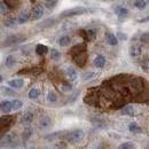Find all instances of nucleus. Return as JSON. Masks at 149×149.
<instances>
[{
  "label": "nucleus",
  "instance_id": "f257e3e1",
  "mask_svg": "<svg viewBox=\"0 0 149 149\" xmlns=\"http://www.w3.org/2000/svg\"><path fill=\"white\" fill-rule=\"evenodd\" d=\"M72 57H74V61L78 67H80V68L84 67L86 64V61H87V53H86L85 47L83 46V48L81 49L79 48V51H77V52L72 49Z\"/></svg>",
  "mask_w": 149,
  "mask_h": 149
},
{
  "label": "nucleus",
  "instance_id": "f03ea898",
  "mask_svg": "<svg viewBox=\"0 0 149 149\" xmlns=\"http://www.w3.org/2000/svg\"><path fill=\"white\" fill-rule=\"evenodd\" d=\"M129 88H130L131 93L134 95H139L143 91V81L141 78H132L129 81Z\"/></svg>",
  "mask_w": 149,
  "mask_h": 149
},
{
  "label": "nucleus",
  "instance_id": "7ed1b4c3",
  "mask_svg": "<svg viewBox=\"0 0 149 149\" xmlns=\"http://www.w3.org/2000/svg\"><path fill=\"white\" fill-rule=\"evenodd\" d=\"M86 13H88V9L85 7H74V8L63 10L60 14V16L61 17H71V16H77V15H83Z\"/></svg>",
  "mask_w": 149,
  "mask_h": 149
},
{
  "label": "nucleus",
  "instance_id": "20e7f679",
  "mask_svg": "<svg viewBox=\"0 0 149 149\" xmlns=\"http://www.w3.org/2000/svg\"><path fill=\"white\" fill-rule=\"evenodd\" d=\"M84 138H85V132L83 130H74L67 135L68 141L71 143H79L83 141Z\"/></svg>",
  "mask_w": 149,
  "mask_h": 149
},
{
  "label": "nucleus",
  "instance_id": "39448f33",
  "mask_svg": "<svg viewBox=\"0 0 149 149\" xmlns=\"http://www.w3.org/2000/svg\"><path fill=\"white\" fill-rule=\"evenodd\" d=\"M1 146L2 147H5V145H6V147H9V148H14V147H16L17 146V139L15 138V135L14 134H3V135H1Z\"/></svg>",
  "mask_w": 149,
  "mask_h": 149
},
{
  "label": "nucleus",
  "instance_id": "423d86ee",
  "mask_svg": "<svg viewBox=\"0 0 149 149\" xmlns=\"http://www.w3.org/2000/svg\"><path fill=\"white\" fill-rule=\"evenodd\" d=\"M26 40V37L24 36H21V35H13L10 37L6 38L2 46L5 47H8V46H12V45H16V44H19V42H24Z\"/></svg>",
  "mask_w": 149,
  "mask_h": 149
},
{
  "label": "nucleus",
  "instance_id": "0eeeda50",
  "mask_svg": "<svg viewBox=\"0 0 149 149\" xmlns=\"http://www.w3.org/2000/svg\"><path fill=\"white\" fill-rule=\"evenodd\" d=\"M99 101H100V97H99L96 91H90L86 94V96L84 97V102L86 104H90V106H97Z\"/></svg>",
  "mask_w": 149,
  "mask_h": 149
},
{
  "label": "nucleus",
  "instance_id": "6e6552de",
  "mask_svg": "<svg viewBox=\"0 0 149 149\" xmlns=\"http://www.w3.org/2000/svg\"><path fill=\"white\" fill-rule=\"evenodd\" d=\"M44 15V7L41 5H37L36 7L32 8V12H31V19L32 21H37L40 19Z\"/></svg>",
  "mask_w": 149,
  "mask_h": 149
},
{
  "label": "nucleus",
  "instance_id": "1a4fd4ad",
  "mask_svg": "<svg viewBox=\"0 0 149 149\" xmlns=\"http://www.w3.org/2000/svg\"><path fill=\"white\" fill-rule=\"evenodd\" d=\"M141 53H142V46L140 44L134 42L130 46V55L132 57H138L141 55Z\"/></svg>",
  "mask_w": 149,
  "mask_h": 149
},
{
  "label": "nucleus",
  "instance_id": "9d476101",
  "mask_svg": "<svg viewBox=\"0 0 149 149\" xmlns=\"http://www.w3.org/2000/svg\"><path fill=\"white\" fill-rule=\"evenodd\" d=\"M39 125H40V129L45 130V129H48L51 125H52V119L49 116L47 115H44L40 119H39Z\"/></svg>",
  "mask_w": 149,
  "mask_h": 149
},
{
  "label": "nucleus",
  "instance_id": "9b49d317",
  "mask_svg": "<svg viewBox=\"0 0 149 149\" xmlns=\"http://www.w3.org/2000/svg\"><path fill=\"white\" fill-rule=\"evenodd\" d=\"M32 119H33V113L31 111H25L21 116L19 123L21 124H29V123L32 122Z\"/></svg>",
  "mask_w": 149,
  "mask_h": 149
},
{
  "label": "nucleus",
  "instance_id": "f8f14e48",
  "mask_svg": "<svg viewBox=\"0 0 149 149\" xmlns=\"http://www.w3.org/2000/svg\"><path fill=\"white\" fill-rule=\"evenodd\" d=\"M13 122H14V117L13 116H1V118H0L1 129H3L5 126H10Z\"/></svg>",
  "mask_w": 149,
  "mask_h": 149
},
{
  "label": "nucleus",
  "instance_id": "ddd939ff",
  "mask_svg": "<svg viewBox=\"0 0 149 149\" xmlns=\"http://www.w3.org/2000/svg\"><path fill=\"white\" fill-rule=\"evenodd\" d=\"M116 14H117V17H118V19H119L120 22H124L125 19L129 17V9H126V8H124V7H120L119 10H118Z\"/></svg>",
  "mask_w": 149,
  "mask_h": 149
},
{
  "label": "nucleus",
  "instance_id": "4468645a",
  "mask_svg": "<svg viewBox=\"0 0 149 149\" xmlns=\"http://www.w3.org/2000/svg\"><path fill=\"white\" fill-rule=\"evenodd\" d=\"M0 109L3 113H9L13 110V106H12V101H2L0 104Z\"/></svg>",
  "mask_w": 149,
  "mask_h": 149
},
{
  "label": "nucleus",
  "instance_id": "2eb2a0df",
  "mask_svg": "<svg viewBox=\"0 0 149 149\" xmlns=\"http://www.w3.org/2000/svg\"><path fill=\"white\" fill-rule=\"evenodd\" d=\"M106 39H107V42L109 44V45H111V46H116L117 44H118V38L117 36H115L113 33L111 32H107L106 33Z\"/></svg>",
  "mask_w": 149,
  "mask_h": 149
},
{
  "label": "nucleus",
  "instance_id": "dca6fc26",
  "mask_svg": "<svg viewBox=\"0 0 149 149\" xmlns=\"http://www.w3.org/2000/svg\"><path fill=\"white\" fill-rule=\"evenodd\" d=\"M65 76H67V78L70 81H76L77 78H78V74H77V72H76V70H74V68H68L65 70Z\"/></svg>",
  "mask_w": 149,
  "mask_h": 149
},
{
  "label": "nucleus",
  "instance_id": "f3484780",
  "mask_svg": "<svg viewBox=\"0 0 149 149\" xmlns=\"http://www.w3.org/2000/svg\"><path fill=\"white\" fill-rule=\"evenodd\" d=\"M94 65H95L96 68H99V69L103 68V67L106 65V58H104V56H102V55L96 56V57L94 58Z\"/></svg>",
  "mask_w": 149,
  "mask_h": 149
},
{
  "label": "nucleus",
  "instance_id": "a211bd4d",
  "mask_svg": "<svg viewBox=\"0 0 149 149\" xmlns=\"http://www.w3.org/2000/svg\"><path fill=\"white\" fill-rule=\"evenodd\" d=\"M83 36H84L86 41H92V40H94L95 37H96V33H95V30L88 29V30L85 31V35H83Z\"/></svg>",
  "mask_w": 149,
  "mask_h": 149
},
{
  "label": "nucleus",
  "instance_id": "6ab92c4d",
  "mask_svg": "<svg viewBox=\"0 0 149 149\" xmlns=\"http://www.w3.org/2000/svg\"><path fill=\"white\" fill-rule=\"evenodd\" d=\"M97 76H99V74H96V72L88 71V72H84V74H81V79H83L84 81H90V80H93V79H95Z\"/></svg>",
  "mask_w": 149,
  "mask_h": 149
},
{
  "label": "nucleus",
  "instance_id": "aec40b11",
  "mask_svg": "<svg viewBox=\"0 0 149 149\" xmlns=\"http://www.w3.org/2000/svg\"><path fill=\"white\" fill-rule=\"evenodd\" d=\"M8 85L13 88H19L24 85V81H23V79H12L8 81Z\"/></svg>",
  "mask_w": 149,
  "mask_h": 149
},
{
  "label": "nucleus",
  "instance_id": "412c9836",
  "mask_svg": "<svg viewBox=\"0 0 149 149\" xmlns=\"http://www.w3.org/2000/svg\"><path fill=\"white\" fill-rule=\"evenodd\" d=\"M30 17H31V15H30L28 12H22L19 15L17 21H19V24H24V23H26V22L30 19Z\"/></svg>",
  "mask_w": 149,
  "mask_h": 149
},
{
  "label": "nucleus",
  "instance_id": "4be33fe9",
  "mask_svg": "<svg viewBox=\"0 0 149 149\" xmlns=\"http://www.w3.org/2000/svg\"><path fill=\"white\" fill-rule=\"evenodd\" d=\"M70 42H71V38L69 37V36H62V37H60V39H58V44H60V46H62V47L69 46Z\"/></svg>",
  "mask_w": 149,
  "mask_h": 149
},
{
  "label": "nucleus",
  "instance_id": "5701e85b",
  "mask_svg": "<svg viewBox=\"0 0 149 149\" xmlns=\"http://www.w3.org/2000/svg\"><path fill=\"white\" fill-rule=\"evenodd\" d=\"M120 112L125 116H133L134 115V108L131 107V106H124L122 109H120Z\"/></svg>",
  "mask_w": 149,
  "mask_h": 149
},
{
  "label": "nucleus",
  "instance_id": "b1692460",
  "mask_svg": "<svg viewBox=\"0 0 149 149\" xmlns=\"http://www.w3.org/2000/svg\"><path fill=\"white\" fill-rule=\"evenodd\" d=\"M47 52H48L47 46L41 45V44H39V45H37V46H36V53H37L38 55H45Z\"/></svg>",
  "mask_w": 149,
  "mask_h": 149
},
{
  "label": "nucleus",
  "instance_id": "393cba45",
  "mask_svg": "<svg viewBox=\"0 0 149 149\" xmlns=\"http://www.w3.org/2000/svg\"><path fill=\"white\" fill-rule=\"evenodd\" d=\"M55 23H56L55 19H46L45 22H42V23L39 25V28H42V29H45V28H49V26H53Z\"/></svg>",
  "mask_w": 149,
  "mask_h": 149
},
{
  "label": "nucleus",
  "instance_id": "a878e982",
  "mask_svg": "<svg viewBox=\"0 0 149 149\" xmlns=\"http://www.w3.org/2000/svg\"><path fill=\"white\" fill-rule=\"evenodd\" d=\"M15 63H16V60H15V57H14L13 55H8L7 57H6V61H5L6 67L12 68V67H14V65H15Z\"/></svg>",
  "mask_w": 149,
  "mask_h": 149
},
{
  "label": "nucleus",
  "instance_id": "bb28decb",
  "mask_svg": "<svg viewBox=\"0 0 149 149\" xmlns=\"http://www.w3.org/2000/svg\"><path fill=\"white\" fill-rule=\"evenodd\" d=\"M92 123H93V125L95 127H99V129H104L106 127L104 120H102L100 118H94V119H92Z\"/></svg>",
  "mask_w": 149,
  "mask_h": 149
},
{
  "label": "nucleus",
  "instance_id": "cd10ccee",
  "mask_svg": "<svg viewBox=\"0 0 149 149\" xmlns=\"http://www.w3.org/2000/svg\"><path fill=\"white\" fill-rule=\"evenodd\" d=\"M129 130H130V132H132V133H141V127L138 125V124H135V123H131L130 125H129Z\"/></svg>",
  "mask_w": 149,
  "mask_h": 149
},
{
  "label": "nucleus",
  "instance_id": "c85d7f7f",
  "mask_svg": "<svg viewBox=\"0 0 149 149\" xmlns=\"http://www.w3.org/2000/svg\"><path fill=\"white\" fill-rule=\"evenodd\" d=\"M17 22H19V21L15 19H8L3 22V25H5L6 28H14Z\"/></svg>",
  "mask_w": 149,
  "mask_h": 149
},
{
  "label": "nucleus",
  "instance_id": "c756f323",
  "mask_svg": "<svg viewBox=\"0 0 149 149\" xmlns=\"http://www.w3.org/2000/svg\"><path fill=\"white\" fill-rule=\"evenodd\" d=\"M0 9H1V14H2V15L8 14V12H9V6H8V3H7L6 1H1V3H0Z\"/></svg>",
  "mask_w": 149,
  "mask_h": 149
},
{
  "label": "nucleus",
  "instance_id": "7c9ffc66",
  "mask_svg": "<svg viewBox=\"0 0 149 149\" xmlns=\"http://www.w3.org/2000/svg\"><path fill=\"white\" fill-rule=\"evenodd\" d=\"M28 95H29V97L30 99H37L38 96L40 95V91L38 90V88H31L30 91H29V93H28Z\"/></svg>",
  "mask_w": 149,
  "mask_h": 149
},
{
  "label": "nucleus",
  "instance_id": "2f4dec72",
  "mask_svg": "<svg viewBox=\"0 0 149 149\" xmlns=\"http://www.w3.org/2000/svg\"><path fill=\"white\" fill-rule=\"evenodd\" d=\"M134 6L138 8V9H145L146 6H147V0H136L134 2Z\"/></svg>",
  "mask_w": 149,
  "mask_h": 149
},
{
  "label": "nucleus",
  "instance_id": "473e14b6",
  "mask_svg": "<svg viewBox=\"0 0 149 149\" xmlns=\"http://www.w3.org/2000/svg\"><path fill=\"white\" fill-rule=\"evenodd\" d=\"M13 88V87H12ZM12 88H9V87H1V91H2V93L6 94V95H12V96H15V95H17L15 91H13Z\"/></svg>",
  "mask_w": 149,
  "mask_h": 149
},
{
  "label": "nucleus",
  "instance_id": "72a5a7b5",
  "mask_svg": "<svg viewBox=\"0 0 149 149\" xmlns=\"http://www.w3.org/2000/svg\"><path fill=\"white\" fill-rule=\"evenodd\" d=\"M61 90L63 92H71L72 91V86L70 83H62L61 84Z\"/></svg>",
  "mask_w": 149,
  "mask_h": 149
},
{
  "label": "nucleus",
  "instance_id": "f704fd0d",
  "mask_svg": "<svg viewBox=\"0 0 149 149\" xmlns=\"http://www.w3.org/2000/svg\"><path fill=\"white\" fill-rule=\"evenodd\" d=\"M47 101L48 102H56L57 101V95L54 92H48V94H47Z\"/></svg>",
  "mask_w": 149,
  "mask_h": 149
},
{
  "label": "nucleus",
  "instance_id": "c9c22d12",
  "mask_svg": "<svg viewBox=\"0 0 149 149\" xmlns=\"http://www.w3.org/2000/svg\"><path fill=\"white\" fill-rule=\"evenodd\" d=\"M12 106H13V110H19V109H21V107L23 104H22V102L19 100H13L12 101Z\"/></svg>",
  "mask_w": 149,
  "mask_h": 149
},
{
  "label": "nucleus",
  "instance_id": "e433bc0d",
  "mask_svg": "<svg viewBox=\"0 0 149 149\" xmlns=\"http://www.w3.org/2000/svg\"><path fill=\"white\" fill-rule=\"evenodd\" d=\"M60 57H61V53H60L57 49H52V51H51V58H52V60H55L56 61V60H58Z\"/></svg>",
  "mask_w": 149,
  "mask_h": 149
},
{
  "label": "nucleus",
  "instance_id": "4c0bfd02",
  "mask_svg": "<svg viewBox=\"0 0 149 149\" xmlns=\"http://www.w3.org/2000/svg\"><path fill=\"white\" fill-rule=\"evenodd\" d=\"M119 148L120 149H133V148H135V146H134V143H132V142H124V143H122V145L119 146Z\"/></svg>",
  "mask_w": 149,
  "mask_h": 149
},
{
  "label": "nucleus",
  "instance_id": "58836bf2",
  "mask_svg": "<svg viewBox=\"0 0 149 149\" xmlns=\"http://www.w3.org/2000/svg\"><path fill=\"white\" fill-rule=\"evenodd\" d=\"M31 134H32V131L30 130V129H26V130L23 131V135H22V138H23V140L24 141H26L30 136H31Z\"/></svg>",
  "mask_w": 149,
  "mask_h": 149
},
{
  "label": "nucleus",
  "instance_id": "ea45409f",
  "mask_svg": "<svg viewBox=\"0 0 149 149\" xmlns=\"http://www.w3.org/2000/svg\"><path fill=\"white\" fill-rule=\"evenodd\" d=\"M60 135H61V132H55V133H52L49 135H46V139L52 141V140H55L57 138H60Z\"/></svg>",
  "mask_w": 149,
  "mask_h": 149
},
{
  "label": "nucleus",
  "instance_id": "a19ab883",
  "mask_svg": "<svg viewBox=\"0 0 149 149\" xmlns=\"http://www.w3.org/2000/svg\"><path fill=\"white\" fill-rule=\"evenodd\" d=\"M140 39H141V41H142V42H149V32L142 33V35H141V37H140Z\"/></svg>",
  "mask_w": 149,
  "mask_h": 149
},
{
  "label": "nucleus",
  "instance_id": "79ce46f5",
  "mask_svg": "<svg viewBox=\"0 0 149 149\" xmlns=\"http://www.w3.org/2000/svg\"><path fill=\"white\" fill-rule=\"evenodd\" d=\"M116 36H117V38H118L119 40H126V39H127V36H126L125 33H123V32H117Z\"/></svg>",
  "mask_w": 149,
  "mask_h": 149
},
{
  "label": "nucleus",
  "instance_id": "37998d69",
  "mask_svg": "<svg viewBox=\"0 0 149 149\" xmlns=\"http://www.w3.org/2000/svg\"><path fill=\"white\" fill-rule=\"evenodd\" d=\"M48 5H49V7H54L56 5V2H57V0H45Z\"/></svg>",
  "mask_w": 149,
  "mask_h": 149
},
{
  "label": "nucleus",
  "instance_id": "c03bdc74",
  "mask_svg": "<svg viewBox=\"0 0 149 149\" xmlns=\"http://www.w3.org/2000/svg\"><path fill=\"white\" fill-rule=\"evenodd\" d=\"M78 94H79V91H76V92H74V93L72 94V95H71V99H69V101H70V102H72V101H74V100L77 99Z\"/></svg>",
  "mask_w": 149,
  "mask_h": 149
},
{
  "label": "nucleus",
  "instance_id": "a18cd8bd",
  "mask_svg": "<svg viewBox=\"0 0 149 149\" xmlns=\"http://www.w3.org/2000/svg\"><path fill=\"white\" fill-rule=\"evenodd\" d=\"M138 22H139V23H146V22H149V15L148 16H146V17H143V19H138Z\"/></svg>",
  "mask_w": 149,
  "mask_h": 149
},
{
  "label": "nucleus",
  "instance_id": "49530a36",
  "mask_svg": "<svg viewBox=\"0 0 149 149\" xmlns=\"http://www.w3.org/2000/svg\"><path fill=\"white\" fill-rule=\"evenodd\" d=\"M147 3H149V0H147Z\"/></svg>",
  "mask_w": 149,
  "mask_h": 149
}]
</instances>
